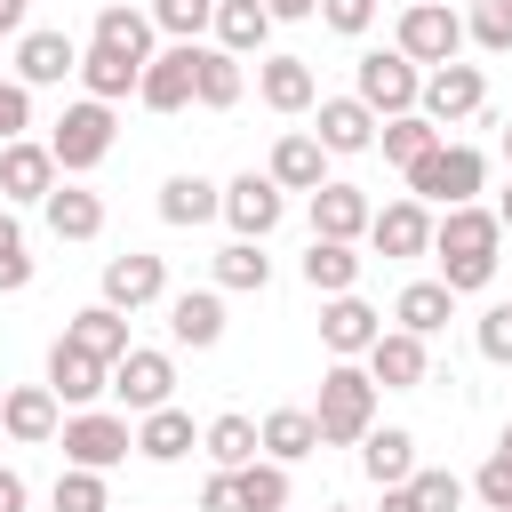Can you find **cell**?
<instances>
[{"label":"cell","mask_w":512,"mask_h":512,"mask_svg":"<svg viewBox=\"0 0 512 512\" xmlns=\"http://www.w3.org/2000/svg\"><path fill=\"white\" fill-rule=\"evenodd\" d=\"M200 448L216 456V472H240V464H256V424H248V416H216V424L200 432Z\"/></svg>","instance_id":"40"},{"label":"cell","mask_w":512,"mask_h":512,"mask_svg":"<svg viewBox=\"0 0 512 512\" xmlns=\"http://www.w3.org/2000/svg\"><path fill=\"white\" fill-rule=\"evenodd\" d=\"M408 496H416V512H456V504H464V480H456V472H416Z\"/></svg>","instance_id":"47"},{"label":"cell","mask_w":512,"mask_h":512,"mask_svg":"<svg viewBox=\"0 0 512 512\" xmlns=\"http://www.w3.org/2000/svg\"><path fill=\"white\" fill-rule=\"evenodd\" d=\"M320 152H368L376 144V112L360 96H320V128H312Z\"/></svg>","instance_id":"23"},{"label":"cell","mask_w":512,"mask_h":512,"mask_svg":"<svg viewBox=\"0 0 512 512\" xmlns=\"http://www.w3.org/2000/svg\"><path fill=\"white\" fill-rule=\"evenodd\" d=\"M320 24L344 32V40H360V32L376 24V0H320Z\"/></svg>","instance_id":"48"},{"label":"cell","mask_w":512,"mask_h":512,"mask_svg":"<svg viewBox=\"0 0 512 512\" xmlns=\"http://www.w3.org/2000/svg\"><path fill=\"white\" fill-rule=\"evenodd\" d=\"M496 248H504V224H496V208H448L440 224H432V280L448 288V296H480L488 280H496Z\"/></svg>","instance_id":"1"},{"label":"cell","mask_w":512,"mask_h":512,"mask_svg":"<svg viewBox=\"0 0 512 512\" xmlns=\"http://www.w3.org/2000/svg\"><path fill=\"white\" fill-rule=\"evenodd\" d=\"M32 128V88L24 80H0V144H16Z\"/></svg>","instance_id":"49"},{"label":"cell","mask_w":512,"mask_h":512,"mask_svg":"<svg viewBox=\"0 0 512 512\" xmlns=\"http://www.w3.org/2000/svg\"><path fill=\"white\" fill-rule=\"evenodd\" d=\"M200 512H248V504H240V480H232V472H208V480H200Z\"/></svg>","instance_id":"50"},{"label":"cell","mask_w":512,"mask_h":512,"mask_svg":"<svg viewBox=\"0 0 512 512\" xmlns=\"http://www.w3.org/2000/svg\"><path fill=\"white\" fill-rule=\"evenodd\" d=\"M48 504L56 512H112V496H104V472H56V488H48Z\"/></svg>","instance_id":"41"},{"label":"cell","mask_w":512,"mask_h":512,"mask_svg":"<svg viewBox=\"0 0 512 512\" xmlns=\"http://www.w3.org/2000/svg\"><path fill=\"white\" fill-rule=\"evenodd\" d=\"M24 8H32V0H0V32H16V40H24Z\"/></svg>","instance_id":"53"},{"label":"cell","mask_w":512,"mask_h":512,"mask_svg":"<svg viewBox=\"0 0 512 512\" xmlns=\"http://www.w3.org/2000/svg\"><path fill=\"white\" fill-rule=\"evenodd\" d=\"M256 448H264L272 464H304V456L320 448V424H312V408H272V416L256 424Z\"/></svg>","instance_id":"28"},{"label":"cell","mask_w":512,"mask_h":512,"mask_svg":"<svg viewBox=\"0 0 512 512\" xmlns=\"http://www.w3.org/2000/svg\"><path fill=\"white\" fill-rule=\"evenodd\" d=\"M264 176H272L280 192H320V184H328V152L296 128V136H280V144H272V168H264Z\"/></svg>","instance_id":"27"},{"label":"cell","mask_w":512,"mask_h":512,"mask_svg":"<svg viewBox=\"0 0 512 512\" xmlns=\"http://www.w3.org/2000/svg\"><path fill=\"white\" fill-rule=\"evenodd\" d=\"M376 144H384V160H400V168H416L432 144H440V128L424 120V112H400V120H376Z\"/></svg>","instance_id":"38"},{"label":"cell","mask_w":512,"mask_h":512,"mask_svg":"<svg viewBox=\"0 0 512 512\" xmlns=\"http://www.w3.org/2000/svg\"><path fill=\"white\" fill-rule=\"evenodd\" d=\"M168 336H176L184 352H208V344L224 336V296H216V288H184V296H168Z\"/></svg>","instance_id":"24"},{"label":"cell","mask_w":512,"mask_h":512,"mask_svg":"<svg viewBox=\"0 0 512 512\" xmlns=\"http://www.w3.org/2000/svg\"><path fill=\"white\" fill-rule=\"evenodd\" d=\"M472 496H480L488 512H512V424H504V440L488 448V464H480V480H472Z\"/></svg>","instance_id":"43"},{"label":"cell","mask_w":512,"mask_h":512,"mask_svg":"<svg viewBox=\"0 0 512 512\" xmlns=\"http://www.w3.org/2000/svg\"><path fill=\"white\" fill-rule=\"evenodd\" d=\"M248 96V72H240V56H224V48H200V80H192V104H208V112H232Z\"/></svg>","instance_id":"36"},{"label":"cell","mask_w":512,"mask_h":512,"mask_svg":"<svg viewBox=\"0 0 512 512\" xmlns=\"http://www.w3.org/2000/svg\"><path fill=\"white\" fill-rule=\"evenodd\" d=\"M56 392L48 384H16V392H0V432L16 440V448H48L56 440Z\"/></svg>","instance_id":"18"},{"label":"cell","mask_w":512,"mask_h":512,"mask_svg":"<svg viewBox=\"0 0 512 512\" xmlns=\"http://www.w3.org/2000/svg\"><path fill=\"white\" fill-rule=\"evenodd\" d=\"M368 216H376V200L360 192V184H320L312 192V240H368Z\"/></svg>","instance_id":"16"},{"label":"cell","mask_w":512,"mask_h":512,"mask_svg":"<svg viewBox=\"0 0 512 512\" xmlns=\"http://www.w3.org/2000/svg\"><path fill=\"white\" fill-rule=\"evenodd\" d=\"M352 96H360L376 120H400V112H416V96H424V72H416L400 48H368V56L352 64Z\"/></svg>","instance_id":"5"},{"label":"cell","mask_w":512,"mask_h":512,"mask_svg":"<svg viewBox=\"0 0 512 512\" xmlns=\"http://www.w3.org/2000/svg\"><path fill=\"white\" fill-rule=\"evenodd\" d=\"M352 280H360V248L352 240H312L304 248V288L312 296H352Z\"/></svg>","instance_id":"32"},{"label":"cell","mask_w":512,"mask_h":512,"mask_svg":"<svg viewBox=\"0 0 512 512\" xmlns=\"http://www.w3.org/2000/svg\"><path fill=\"white\" fill-rule=\"evenodd\" d=\"M392 48H400L416 72H424V64L440 72V64H456V56H464V16H456V8H432V0H408V8H400Z\"/></svg>","instance_id":"7"},{"label":"cell","mask_w":512,"mask_h":512,"mask_svg":"<svg viewBox=\"0 0 512 512\" xmlns=\"http://www.w3.org/2000/svg\"><path fill=\"white\" fill-rule=\"evenodd\" d=\"M48 192H56V160H48V144H32V136L0 144V200H48Z\"/></svg>","instance_id":"20"},{"label":"cell","mask_w":512,"mask_h":512,"mask_svg":"<svg viewBox=\"0 0 512 512\" xmlns=\"http://www.w3.org/2000/svg\"><path fill=\"white\" fill-rule=\"evenodd\" d=\"M144 16H152V32H168V40H200V24L216 16V0H152Z\"/></svg>","instance_id":"45"},{"label":"cell","mask_w":512,"mask_h":512,"mask_svg":"<svg viewBox=\"0 0 512 512\" xmlns=\"http://www.w3.org/2000/svg\"><path fill=\"white\" fill-rule=\"evenodd\" d=\"M48 392H56V408H88V400H104V392H112V368L56 336V352H48Z\"/></svg>","instance_id":"17"},{"label":"cell","mask_w":512,"mask_h":512,"mask_svg":"<svg viewBox=\"0 0 512 512\" xmlns=\"http://www.w3.org/2000/svg\"><path fill=\"white\" fill-rule=\"evenodd\" d=\"M432 8H456V0H432Z\"/></svg>","instance_id":"58"},{"label":"cell","mask_w":512,"mask_h":512,"mask_svg":"<svg viewBox=\"0 0 512 512\" xmlns=\"http://www.w3.org/2000/svg\"><path fill=\"white\" fill-rule=\"evenodd\" d=\"M504 160H512V128H504Z\"/></svg>","instance_id":"56"},{"label":"cell","mask_w":512,"mask_h":512,"mask_svg":"<svg viewBox=\"0 0 512 512\" xmlns=\"http://www.w3.org/2000/svg\"><path fill=\"white\" fill-rule=\"evenodd\" d=\"M360 368H368V384H376V392H416V384L432 376L424 336H408V328H384V336L360 352Z\"/></svg>","instance_id":"12"},{"label":"cell","mask_w":512,"mask_h":512,"mask_svg":"<svg viewBox=\"0 0 512 512\" xmlns=\"http://www.w3.org/2000/svg\"><path fill=\"white\" fill-rule=\"evenodd\" d=\"M216 48L224 56H264V40H272V16H264V0H216Z\"/></svg>","instance_id":"29"},{"label":"cell","mask_w":512,"mask_h":512,"mask_svg":"<svg viewBox=\"0 0 512 512\" xmlns=\"http://www.w3.org/2000/svg\"><path fill=\"white\" fill-rule=\"evenodd\" d=\"M376 512H416V496H408V488H384V504H376Z\"/></svg>","instance_id":"54"},{"label":"cell","mask_w":512,"mask_h":512,"mask_svg":"<svg viewBox=\"0 0 512 512\" xmlns=\"http://www.w3.org/2000/svg\"><path fill=\"white\" fill-rule=\"evenodd\" d=\"M104 152H112V104H96V96L64 104L56 128H48V160H56V176H88V168H104Z\"/></svg>","instance_id":"4"},{"label":"cell","mask_w":512,"mask_h":512,"mask_svg":"<svg viewBox=\"0 0 512 512\" xmlns=\"http://www.w3.org/2000/svg\"><path fill=\"white\" fill-rule=\"evenodd\" d=\"M112 392H120L128 416H152V408L176 400V360H168L160 344H128V352L112 360Z\"/></svg>","instance_id":"8"},{"label":"cell","mask_w":512,"mask_h":512,"mask_svg":"<svg viewBox=\"0 0 512 512\" xmlns=\"http://www.w3.org/2000/svg\"><path fill=\"white\" fill-rule=\"evenodd\" d=\"M232 480H240V504H248V512H288V496H296V488H288V464H272V456L240 464Z\"/></svg>","instance_id":"39"},{"label":"cell","mask_w":512,"mask_h":512,"mask_svg":"<svg viewBox=\"0 0 512 512\" xmlns=\"http://www.w3.org/2000/svg\"><path fill=\"white\" fill-rule=\"evenodd\" d=\"M480 176H488V160H480L472 144H448V136H440V144L408 168V200H424V208H472Z\"/></svg>","instance_id":"3"},{"label":"cell","mask_w":512,"mask_h":512,"mask_svg":"<svg viewBox=\"0 0 512 512\" xmlns=\"http://www.w3.org/2000/svg\"><path fill=\"white\" fill-rule=\"evenodd\" d=\"M64 344H80L88 360L112 368V360L128 352V312H112V304H80V312L64 320Z\"/></svg>","instance_id":"26"},{"label":"cell","mask_w":512,"mask_h":512,"mask_svg":"<svg viewBox=\"0 0 512 512\" xmlns=\"http://www.w3.org/2000/svg\"><path fill=\"white\" fill-rule=\"evenodd\" d=\"M272 280V256H264V240H224L216 248V288H240V296H256Z\"/></svg>","instance_id":"37"},{"label":"cell","mask_w":512,"mask_h":512,"mask_svg":"<svg viewBox=\"0 0 512 512\" xmlns=\"http://www.w3.org/2000/svg\"><path fill=\"white\" fill-rule=\"evenodd\" d=\"M88 48H112V56H128V64H152V16L144 8H96V40Z\"/></svg>","instance_id":"30"},{"label":"cell","mask_w":512,"mask_h":512,"mask_svg":"<svg viewBox=\"0 0 512 512\" xmlns=\"http://www.w3.org/2000/svg\"><path fill=\"white\" fill-rule=\"evenodd\" d=\"M24 496H32V488H24V472H8V464H0V512H24Z\"/></svg>","instance_id":"52"},{"label":"cell","mask_w":512,"mask_h":512,"mask_svg":"<svg viewBox=\"0 0 512 512\" xmlns=\"http://www.w3.org/2000/svg\"><path fill=\"white\" fill-rule=\"evenodd\" d=\"M32 288V256H24V224L0 208V296H24Z\"/></svg>","instance_id":"44"},{"label":"cell","mask_w":512,"mask_h":512,"mask_svg":"<svg viewBox=\"0 0 512 512\" xmlns=\"http://www.w3.org/2000/svg\"><path fill=\"white\" fill-rule=\"evenodd\" d=\"M40 216H48L56 240H96V232H104V200H96L88 184H64V176H56V192L40 200Z\"/></svg>","instance_id":"25"},{"label":"cell","mask_w":512,"mask_h":512,"mask_svg":"<svg viewBox=\"0 0 512 512\" xmlns=\"http://www.w3.org/2000/svg\"><path fill=\"white\" fill-rule=\"evenodd\" d=\"M0 440H8V432H0Z\"/></svg>","instance_id":"59"},{"label":"cell","mask_w":512,"mask_h":512,"mask_svg":"<svg viewBox=\"0 0 512 512\" xmlns=\"http://www.w3.org/2000/svg\"><path fill=\"white\" fill-rule=\"evenodd\" d=\"M464 40H480L488 56H512V0H472Z\"/></svg>","instance_id":"42"},{"label":"cell","mask_w":512,"mask_h":512,"mask_svg":"<svg viewBox=\"0 0 512 512\" xmlns=\"http://www.w3.org/2000/svg\"><path fill=\"white\" fill-rule=\"evenodd\" d=\"M312 424H320V448H360V440H368V424H376V384H368L360 360H328Z\"/></svg>","instance_id":"2"},{"label":"cell","mask_w":512,"mask_h":512,"mask_svg":"<svg viewBox=\"0 0 512 512\" xmlns=\"http://www.w3.org/2000/svg\"><path fill=\"white\" fill-rule=\"evenodd\" d=\"M328 512H352V504H328Z\"/></svg>","instance_id":"57"},{"label":"cell","mask_w":512,"mask_h":512,"mask_svg":"<svg viewBox=\"0 0 512 512\" xmlns=\"http://www.w3.org/2000/svg\"><path fill=\"white\" fill-rule=\"evenodd\" d=\"M160 296H168V264H160V256H144V248L104 256V296H96V304H112V312H144V304H160Z\"/></svg>","instance_id":"11"},{"label":"cell","mask_w":512,"mask_h":512,"mask_svg":"<svg viewBox=\"0 0 512 512\" xmlns=\"http://www.w3.org/2000/svg\"><path fill=\"white\" fill-rule=\"evenodd\" d=\"M472 344H480V360L512 368V304H488V312H480V328H472Z\"/></svg>","instance_id":"46"},{"label":"cell","mask_w":512,"mask_h":512,"mask_svg":"<svg viewBox=\"0 0 512 512\" xmlns=\"http://www.w3.org/2000/svg\"><path fill=\"white\" fill-rule=\"evenodd\" d=\"M480 104H488V72H480V64H440V72H424V96H416V112H424L440 136H448L456 120H472Z\"/></svg>","instance_id":"10"},{"label":"cell","mask_w":512,"mask_h":512,"mask_svg":"<svg viewBox=\"0 0 512 512\" xmlns=\"http://www.w3.org/2000/svg\"><path fill=\"white\" fill-rule=\"evenodd\" d=\"M360 472H368L376 488H408V480H416V432H400V424H368V440H360Z\"/></svg>","instance_id":"21"},{"label":"cell","mask_w":512,"mask_h":512,"mask_svg":"<svg viewBox=\"0 0 512 512\" xmlns=\"http://www.w3.org/2000/svg\"><path fill=\"white\" fill-rule=\"evenodd\" d=\"M264 16L272 24H304V16H320V0H264Z\"/></svg>","instance_id":"51"},{"label":"cell","mask_w":512,"mask_h":512,"mask_svg":"<svg viewBox=\"0 0 512 512\" xmlns=\"http://www.w3.org/2000/svg\"><path fill=\"white\" fill-rule=\"evenodd\" d=\"M280 208H288V192H280L272 176H256V168L224 184V216H232V232H240V240H264V232L280 224Z\"/></svg>","instance_id":"15"},{"label":"cell","mask_w":512,"mask_h":512,"mask_svg":"<svg viewBox=\"0 0 512 512\" xmlns=\"http://www.w3.org/2000/svg\"><path fill=\"white\" fill-rule=\"evenodd\" d=\"M392 320H400L408 336H440V328L456 320V296H448L440 280H408V288H400V304H392Z\"/></svg>","instance_id":"34"},{"label":"cell","mask_w":512,"mask_h":512,"mask_svg":"<svg viewBox=\"0 0 512 512\" xmlns=\"http://www.w3.org/2000/svg\"><path fill=\"white\" fill-rule=\"evenodd\" d=\"M256 96H264L272 112H312V104H320V80H312L304 56H264V64H256Z\"/></svg>","instance_id":"22"},{"label":"cell","mask_w":512,"mask_h":512,"mask_svg":"<svg viewBox=\"0 0 512 512\" xmlns=\"http://www.w3.org/2000/svg\"><path fill=\"white\" fill-rule=\"evenodd\" d=\"M496 224H504V232H512V192H504V200H496Z\"/></svg>","instance_id":"55"},{"label":"cell","mask_w":512,"mask_h":512,"mask_svg":"<svg viewBox=\"0 0 512 512\" xmlns=\"http://www.w3.org/2000/svg\"><path fill=\"white\" fill-rule=\"evenodd\" d=\"M208 216H224V192H216L208 176H168V184H160V224L192 232V224H208Z\"/></svg>","instance_id":"31"},{"label":"cell","mask_w":512,"mask_h":512,"mask_svg":"<svg viewBox=\"0 0 512 512\" xmlns=\"http://www.w3.org/2000/svg\"><path fill=\"white\" fill-rule=\"evenodd\" d=\"M192 416L168 400V408H152V416H136V456H152V464H176V456H192Z\"/></svg>","instance_id":"33"},{"label":"cell","mask_w":512,"mask_h":512,"mask_svg":"<svg viewBox=\"0 0 512 512\" xmlns=\"http://www.w3.org/2000/svg\"><path fill=\"white\" fill-rule=\"evenodd\" d=\"M136 80H144V64L112 56V48H80V88H88L96 104H120V96H136Z\"/></svg>","instance_id":"35"},{"label":"cell","mask_w":512,"mask_h":512,"mask_svg":"<svg viewBox=\"0 0 512 512\" xmlns=\"http://www.w3.org/2000/svg\"><path fill=\"white\" fill-rule=\"evenodd\" d=\"M368 248L376 256H432V208L424 200H384L376 216H368Z\"/></svg>","instance_id":"13"},{"label":"cell","mask_w":512,"mask_h":512,"mask_svg":"<svg viewBox=\"0 0 512 512\" xmlns=\"http://www.w3.org/2000/svg\"><path fill=\"white\" fill-rule=\"evenodd\" d=\"M192 80H200V40H168V48H152V64L136 80V104L144 112H184Z\"/></svg>","instance_id":"9"},{"label":"cell","mask_w":512,"mask_h":512,"mask_svg":"<svg viewBox=\"0 0 512 512\" xmlns=\"http://www.w3.org/2000/svg\"><path fill=\"white\" fill-rule=\"evenodd\" d=\"M376 336H384V320H376L368 296H328V304H320V344H328V360H360Z\"/></svg>","instance_id":"14"},{"label":"cell","mask_w":512,"mask_h":512,"mask_svg":"<svg viewBox=\"0 0 512 512\" xmlns=\"http://www.w3.org/2000/svg\"><path fill=\"white\" fill-rule=\"evenodd\" d=\"M72 72H80L72 32H24V40H16V80H24V88H56V80H72Z\"/></svg>","instance_id":"19"},{"label":"cell","mask_w":512,"mask_h":512,"mask_svg":"<svg viewBox=\"0 0 512 512\" xmlns=\"http://www.w3.org/2000/svg\"><path fill=\"white\" fill-rule=\"evenodd\" d=\"M56 440H64V464H72V472H112V464L136 448V424H128V416H104V408H72V416L56 424Z\"/></svg>","instance_id":"6"}]
</instances>
